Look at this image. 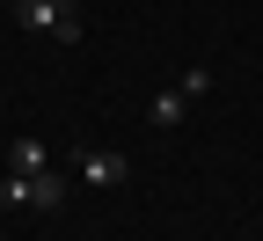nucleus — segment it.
Here are the masks:
<instances>
[{
	"label": "nucleus",
	"instance_id": "nucleus-1",
	"mask_svg": "<svg viewBox=\"0 0 263 241\" xmlns=\"http://www.w3.org/2000/svg\"><path fill=\"white\" fill-rule=\"evenodd\" d=\"M0 205H8V212H59L66 205V176L59 168H37V176H0Z\"/></svg>",
	"mask_w": 263,
	"mask_h": 241
},
{
	"label": "nucleus",
	"instance_id": "nucleus-2",
	"mask_svg": "<svg viewBox=\"0 0 263 241\" xmlns=\"http://www.w3.org/2000/svg\"><path fill=\"white\" fill-rule=\"evenodd\" d=\"M15 22H22V29H37V37L81 44V8H73V0H15Z\"/></svg>",
	"mask_w": 263,
	"mask_h": 241
},
{
	"label": "nucleus",
	"instance_id": "nucleus-3",
	"mask_svg": "<svg viewBox=\"0 0 263 241\" xmlns=\"http://www.w3.org/2000/svg\"><path fill=\"white\" fill-rule=\"evenodd\" d=\"M205 88H212V66H190V73H183L176 88H161V95H154V110H146V124H154V132H168V124H183V110H190V102L205 95Z\"/></svg>",
	"mask_w": 263,
	"mask_h": 241
},
{
	"label": "nucleus",
	"instance_id": "nucleus-4",
	"mask_svg": "<svg viewBox=\"0 0 263 241\" xmlns=\"http://www.w3.org/2000/svg\"><path fill=\"white\" fill-rule=\"evenodd\" d=\"M73 176L95 183V190H117V183L132 176V161H124L117 146H88V154H73Z\"/></svg>",
	"mask_w": 263,
	"mask_h": 241
},
{
	"label": "nucleus",
	"instance_id": "nucleus-5",
	"mask_svg": "<svg viewBox=\"0 0 263 241\" xmlns=\"http://www.w3.org/2000/svg\"><path fill=\"white\" fill-rule=\"evenodd\" d=\"M8 168H15V176H37V168H51V154H44V139H29V132H22V139L8 146Z\"/></svg>",
	"mask_w": 263,
	"mask_h": 241
}]
</instances>
